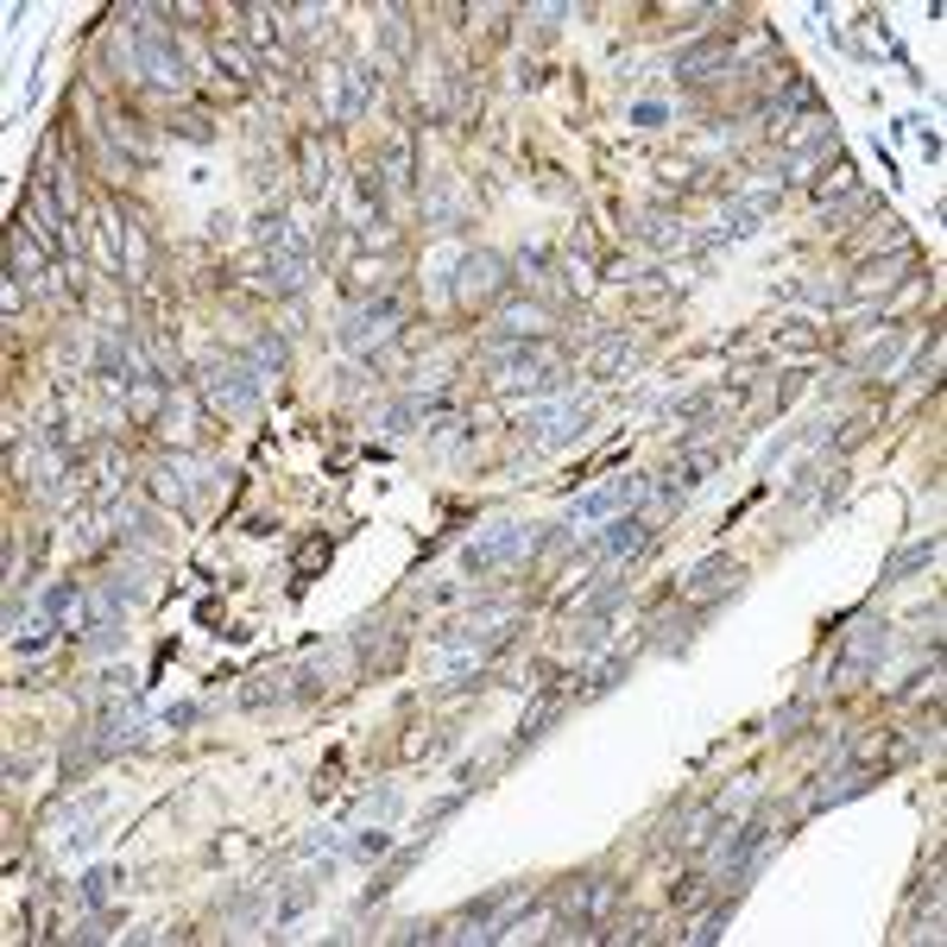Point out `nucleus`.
Instances as JSON below:
<instances>
[{"label": "nucleus", "instance_id": "nucleus-1", "mask_svg": "<svg viewBox=\"0 0 947 947\" xmlns=\"http://www.w3.org/2000/svg\"><path fill=\"white\" fill-rule=\"evenodd\" d=\"M619 904V885L606 871H588L575 885L562 890V909H556V928H550V941H600L606 935V916Z\"/></svg>", "mask_w": 947, "mask_h": 947}, {"label": "nucleus", "instance_id": "nucleus-2", "mask_svg": "<svg viewBox=\"0 0 947 947\" xmlns=\"http://www.w3.org/2000/svg\"><path fill=\"white\" fill-rule=\"evenodd\" d=\"M531 550H537V537H531L519 519H493L481 537L462 550V569L467 575H500V569H512V562H524Z\"/></svg>", "mask_w": 947, "mask_h": 947}, {"label": "nucleus", "instance_id": "nucleus-3", "mask_svg": "<svg viewBox=\"0 0 947 947\" xmlns=\"http://www.w3.org/2000/svg\"><path fill=\"white\" fill-rule=\"evenodd\" d=\"M139 77L158 82V89H184V51L171 45L165 26H152V13H139V45H134Z\"/></svg>", "mask_w": 947, "mask_h": 947}, {"label": "nucleus", "instance_id": "nucleus-4", "mask_svg": "<svg viewBox=\"0 0 947 947\" xmlns=\"http://www.w3.org/2000/svg\"><path fill=\"white\" fill-rule=\"evenodd\" d=\"M139 727H146V708H139V696H127V701H108L96 714V727H89V752L96 758H115L120 746H139Z\"/></svg>", "mask_w": 947, "mask_h": 947}, {"label": "nucleus", "instance_id": "nucleus-5", "mask_svg": "<svg viewBox=\"0 0 947 947\" xmlns=\"http://www.w3.org/2000/svg\"><path fill=\"white\" fill-rule=\"evenodd\" d=\"M259 379H266V373L240 367V361H215V367L203 373V386H209V398L221 411H253L259 405Z\"/></svg>", "mask_w": 947, "mask_h": 947}, {"label": "nucleus", "instance_id": "nucleus-6", "mask_svg": "<svg viewBox=\"0 0 947 947\" xmlns=\"http://www.w3.org/2000/svg\"><path fill=\"white\" fill-rule=\"evenodd\" d=\"M885 651H890V625H859L847 651H840V663H833V682H866L885 663Z\"/></svg>", "mask_w": 947, "mask_h": 947}, {"label": "nucleus", "instance_id": "nucleus-7", "mask_svg": "<svg viewBox=\"0 0 947 947\" xmlns=\"http://www.w3.org/2000/svg\"><path fill=\"white\" fill-rule=\"evenodd\" d=\"M581 424H588V405H581V398H562V405L531 411V417H524V436L550 448V443H569V436H581Z\"/></svg>", "mask_w": 947, "mask_h": 947}, {"label": "nucleus", "instance_id": "nucleus-8", "mask_svg": "<svg viewBox=\"0 0 947 947\" xmlns=\"http://www.w3.org/2000/svg\"><path fill=\"white\" fill-rule=\"evenodd\" d=\"M644 493H651L644 474H619V481H606L600 493L575 500V519H613V512H632V505H644Z\"/></svg>", "mask_w": 947, "mask_h": 947}, {"label": "nucleus", "instance_id": "nucleus-9", "mask_svg": "<svg viewBox=\"0 0 947 947\" xmlns=\"http://www.w3.org/2000/svg\"><path fill=\"white\" fill-rule=\"evenodd\" d=\"M512 285V272H505V259L500 253H467L462 259V278H455V297H500V290Z\"/></svg>", "mask_w": 947, "mask_h": 947}, {"label": "nucleus", "instance_id": "nucleus-10", "mask_svg": "<svg viewBox=\"0 0 947 947\" xmlns=\"http://www.w3.org/2000/svg\"><path fill=\"white\" fill-rule=\"evenodd\" d=\"M392 323H398V297H373V304L348 309V323H342V342H348V348H367V342H379Z\"/></svg>", "mask_w": 947, "mask_h": 947}, {"label": "nucleus", "instance_id": "nucleus-11", "mask_svg": "<svg viewBox=\"0 0 947 947\" xmlns=\"http://www.w3.org/2000/svg\"><path fill=\"white\" fill-rule=\"evenodd\" d=\"M777 209V190H752L746 203H733L727 209V221H720L714 234H708V247H720V240H746V234H758V221Z\"/></svg>", "mask_w": 947, "mask_h": 947}, {"label": "nucleus", "instance_id": "nucleus-12", "mask_svg": "<svg viewBox=\"0 0 947 947\" xmlns=\"http://www.w3.org/2000/svg\"><path fill=\"white\" fill-rule=\"evenodd\" d=\"M304 278H309V247L297 240V234H278L272 240V290H304Z\"/></svg>", "mask_w": 947, "mask_h": 947}, {"label": "nucleus", "instance_id": "nucleus-13", "mask_svg": "<svg viewBox=\"0 0 947 947\" xmlns=\"http://www.w3.org/2000/svg\"><path fill=\"white\" fill-rule=\"evenodd\" d=\"M885 771H871V764H847V771H833V783H815L809 790V809H840L852 796H866Z\"/></svg>", "mask_w": 947, "mask_h": 947}, {"label": "nucleus", "instance_id": "nucleus-14", "mask_svg": "<svg viewBox=\"0 0 947 947\" xmlns=\"http://www.w3.org/2000/svg\"><path fill=\"white\" fill-rule=\"evenodd\" d=\"M651 531H658V524L644 519V512H619V519L606 524V537H600V556H639L644 543H651Z\"/></svg>", "mask_w": 947, "mask_h": 947}, {"label": "nucleus", "instance_id": "nucleus-15", "mask_svg": "<svg viewBox=\"0 0 947 947\" xmlns=\"http://www.w3.org/2000/svg\"><path fill=\"white\" fill-rule=\"evenodd\" d=\"M342 77H348V89H342V101H335V120H361L367 115V101L379 96V70H373V63H348Z\"/></svg>", "mask_w": 947, "mask_h": 947}, {"label": "nucleus", "instance_id": "nucleus-16", "mask_svg": "<svg viewBox=\"0 0 947 947\" xmlns=\"http://www.w3.org/2000/svg\"><path fill=\"white\" fill-rule=\"evenodd\" d=\"M733 588H739L733 556H708V562H696V575H689V600H714V594H733Z\"/></svg>", "mask_w": 947, "mask_h": 947}, {"label": "nucleus", "instance_id": "nucleus-17", "mask_svg": "<svg viewBox=\"0 0 947 947\" xmlns=\"http://www.w3.org/2000/svg\"><path fill=\"white\" fill-rule=\"evenodd\" d=\"M904 266H909V247L885 253V259H866V266H859V278L847 285V297H871V290H890Z\"/></svg>", "mask_w": 947, "mask_h": 947}, {"label": "nucleus", "instance_id": "nucleus-18", "mask_svg": "<svg viewBox=\"0 0 947 947\" xmlns=\"http://www.w3.org/2000/svg\"><path fill=\"white\" fill-rule=\"evenodd\" d=\"M101 809H108V796H82L77 809H70V821H63V840H70V852H82V847H96V821H101Z\"/></svg>", "mask_w": 947, "mask_h": 947}, {"label": "nucleus", "instance_id": "nucleus-19", "mask_svg": "<svg viewBox=\"0 0 947 947\" xmlns=\"http://www.w3.org/2000/svg\"><path fill=\"white\" fill-rule=\"evenodd\" d=\"M720 63H727V39H708V45H696V51L677 58V82H708Z\"/></svg>", "mask_w": 947, "mask_h": 947}, {"label": "nucleus", "instance_id": "nucleus-20", "mask_svg": "<svg viewBox=\"0 0 947 947\" xmlns=\"http://www.w3.org/2000/svg\"><path fill=\"white\" fill-rule=\"evenodd\" d=\"M935 556H941V531H928L923 543H909V550H897V556L885 562V575H878V581H904V575H916V569H928Z\"/></svg>", "mask_w": 947, "mask_h": 947}, {"label": "nucleus", "instance_id": "nucleus-21", "mask_svg": "<svg viewBox=\"0 0 947 947\" xmlns=\"http://www.w3.org/2000/svg\"><path fill=\"white\" fill-rule=\"evenodd\" d=\"M714 467H720V455H714V448H689V455H682V462L670 467L663 481H670V486L682 493V500H689V486H701L708 474H714Z\"/></svg>", "mask_w": 947, "mask_h": 947}, {"label": "nucleus", "instance_id": "nucleus-22", "mask_svg": "<svg viewBox=\"0 0 947 947\" xmlns=\"http://www.w3.org/2000/svg\"><path fill=\"white\" fill-rule=\"evenodd\" d=\"M733 904H739V890H727L714 909H701V923H696V928H682V941H696V947L720 941V935H727V923H733Z\"/></svg>", "mask_w": 947, "mask_h": 947}, {"label": "nucleus", "instance_id": "nucleus-23", "mask_svg": "<svg viewBox=\"0 0 947 947\" xmlns=\"http://www.w3.org/2000/svg\"><path fill=\"white\" fill-rule=\"evenodd\" d=\"M696 625H701L696 613H663V619H658V632H651V651H663V658H670V651H689Z\"/></svg>", "mask_w": 947, "mask_h": 947}, {"label": "nucleus", "instance_id": "nucleus-24", "mask_svg": "<svg viewBox=\"0 0 947 947\" xmlns=\"http://www.w3.org/2000/svg\"><path fill=\"white\" fill-rule=\"evenodd\" d=\"M625 670H632V651H606V658L588 670V682H581V696L594 701V696H606V689H619L625 682Z\"/></svg>", "mask_w": 947, "mask_h": 947}, {"label": "nucleus", "instance_id": "nucleus-25", "mask_svg": "<svg viewBox=\"0 0 947 947\" xmlns=\"http://www.w3.org/2000/svg\"><path fill=\"white\" fill-rule=\"evenodd\" d=\"M165 493H171L177 505H196V493H203V462H165Z\"/></svg>", "mask_w": 947, "mask_h": 947}, {"label": "nucleus", "instance_id": "nucleus-26", "mask_svg": "<svg viewBox=\"0 0 947 947\" xmlns=\"http://www.w3.org/2000/svg\"><path fill=\"white\" fill-rule=\"evenodd\" d=\"M285 677H290V670H266L259 682H247V689H240V701H247V708H272V701L297 696V682H285Z\"/></svg>", "mask_w": 947, "mask_h": 947}, {"label": "nucleus", "instance_id": "nucleus-27", "mask_svg": "<svg viewBox=\"0 0 947 947\" xmlns=\"http://www.w3.org/2000/svg\"><path fill=\"white\" fill-rule=\"evenodd\" d=\"M714 821H720V809H696L689 821H682V828H670V840L696 852V847H708V833H714Z\"/></svg>", "mask_w": 947, "mask_h": 947}, {"label": "nucleus", "instance_id": "nucleus-28", "mask_svg": "<svg viewBox=\"0 0 947 947\" xmlns=\"http://www.w3.org/2000/svg\"><path fill=\"white\" fill-rule=\"evenodd\" d=\"M115 878H120L115 866H96V871H82V904H89V909H101V904H108V897H115Z\"/></svg>", "mask_w": 947, "mask_h": 947}, {"label": "nucleus", "instance_id": "nucleus-29", "mask_svg": "<svg viewBox=\"0 0 947 947\" xmlns=\"http://www.w3.org/2000/svg\"><path fill=\"white\" fill-rule=\"evenodd\" d=\"M632 361H639V348H632V342H619V335H613V342L600 348V361H594V367H600V379H619V373L632 367Z\"/></svg>", "mask_w": 947, "mask_h": 947}, {"label": "nucleus", "instance_id": "nucleus-30", "mask_svg": "<svg viewBox=\"0 0 947 947\" xmlns=\"http://www.w3.org/2000/svg\"><path fill=\"white\" fill-rule=\"evenodd\" d=\"M556 708H562L556 696H543L537 708H531V714H524V727H519V746H531V739H543V727H550V720H556Z\"/></svg>", "mask_w": 947, "mask_h": 947}, {"label": "nucleus", "instance_id": "nucleus-31", "mask_svg": "<svg viewBox=\"0 0 947 947\" xmlns=\"http://www.w3.org/2000/svg\"><path fill=\"white\" fill-rule=\"evenodd\" d=\"M897 348H904V342H897V335H885V342H871V348L859 354V373H885L890 361H897Z\"/></svg>", "mask_w": 947, "mask_h": 947}, {"label": "nucleus", "instance_id": "nucleus-32", "mask_svg": "<svg viewBox=\"0 0 947 947\" xmlns=\"http://www.w3.org/2000/svg\"><path fill=\"white\" fill-rule=\"evenodd\" d=\"M77 594H82L77 581H58V588L45 594V619H63V613H70V606H77Z\"/></svg>", "mask_w": 947, "mask_h": 947}, {"label": "nucleus", "instance_id": "nucleus-33", "mask_svg": "<svg viewBox=\"0 0 947 947\" xmlns=\"http://www.w3.org/2000/svg\"><path fill=\"white\" fill-rule=\"evenodd\" d=\"M253 361H259L266 373H285V342H272V335H259V342H253Z\"/></svg>", "mask_w": 947, "mask_h": 947}, {"label": "nucleus", "instance_id": "nucleus-34", "mask_svg": "<svg viewBox=\"0 0 947 947\" xmlns=\"http://www.w3.org/2000/svg\"><path fill=\"white\" fill-rule=\"evenodd\" d=\"M392 809H398V790H379V796H367V802L354 809V821H367V815H373V821H386Z\"/></svg>", "mask_w": 947, "mask_h": 947}, {"label": "nucleus", "instance_id": "nucleus-35", "mask_svg": "<svg viewBox=\"0 0 947 947\" xmlns=\"http://www.w3.org/2000/svg\"><path fill=\"white\" fill-rule=\"evenodd\" d=\"M701 890H708V871H689V878H682L670 897H677V909H696V904H701Z\"/></svg>", "mask_w": 947, "mask_h": 947}, {"label": "nucleus", "instance_id": "nucleus-36", "mask_svg": "<svg viewBox=\"0 0 947 947\" xmlns=\"http://www.w3.org/2000/svg\"><path fill=\"white\" fill-rule=\"evenodd\" d=\"M809 708H815V701H809V696H796V701H790V708H783V714H777V720H771V727H777V733H796V727H802V720H809Z\"/></svg>", "mask_w": 947, "mask_h": 947}, {"label": "nucleus", "instance_id": "nucleus-37", "mask_svg": "<svg viewBox=\"0 0 947 947\" xmlns=\"http://www.w3.org/2000/svg\"><path fill=\"white\" fill-rule=\"evenodd\" d=\"M354 852H361V859H379V852H392V833L386 828H367L361 840H354Z\"/></svg>", "mask_w": 947, "mask_h": 947}, {"label": "nucleus", "instance_id": "nucleus-38", "mask_svg": "<svg viewBox=\"0 0 947 947\" xmlns=\"http://www.w3.org/2000/svg\"><path fill=\"white\" fill-rule=\"evenodd\" d=\"M644 240H658V247H682V228H670L663 215H651V221H644Z\"/></svg>", "mask_w": 947, "mask_h": 947}, {"label": "nucleus", "instance_id": "nucleus-39", "mask_svg": "<svg viewBox=\"0 0 947 947\" xmlns=\"http://www.w3.org/2000/svg\"><path fill=\"white\" fill-rule=\"evenodd\" d=\"M196 714H203V701H177L171 714H165V727H190Z\"/></svg>", "mask_w": 947, "mask_h": 947}, {"label": "nucleus", "instance_id": "nucleus-40", "mask_svg": "<svg viewBox=\"0 0 947 947\" xmlns=\"http://www.w3.org/2000/svg\"><path fill=\"white\" fill-rule=\"evenodd\" d=\"M386 165H392V177H411V146H405V139L386 152Z\"/></svg>", "mask_w": 947, "mask_h": 947}, {"label": "nucleus", "instance_id": "nucleus-41", "mask_svg": "<svg viewBox=\"0 0 947 947\" xmlns=\"http://www.w3.org/2000/svg\"><path fill=\"white\" fill-rule=\"evenodd\" d=\"M70 935H77V941H101V935H108V923H101V909H96V916H89L82 928H70Z\"/></svg>", "mask_w": 947, "mask_h": 947}]
</instances>
